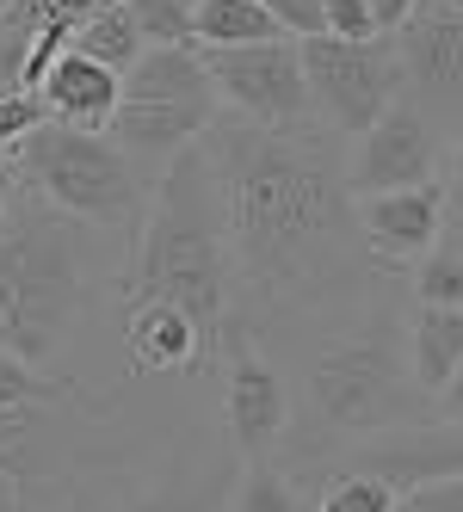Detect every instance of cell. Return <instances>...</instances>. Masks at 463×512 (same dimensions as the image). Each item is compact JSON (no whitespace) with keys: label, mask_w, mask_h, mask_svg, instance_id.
Masks as SVG:
<instances>
[{"label":"cell","mask_w":463,"mask_h":512,"mask_svg":"<svg viewBox=\"0 0 463 512\" xmlns=\"http://www.w3.org/2000/svg\"><path fill=\"white\" fill-rule=\"evenodd\" d=\"M303 68H309L315 118H322L334 136H346V142L371 136L389 118V105L408 99V75H402L396 38H371V44L309 38L303 44Z\"/></svg>","instance_id":"obj_7"},{"label":"cell","mask_w":463,"mask_h":512,"mask_svg":"<svg viewBox=\"0 0 463 512\" xmlns=\"http://www.w3.org/2000/svg\"><path fill=\"white\" fill-rule=\"evenodd\" d=\"M19 186H31L44 204H56L87 229L124 235V229H142L155 179H142V161L112 130H68L50 118L19 149Z\"/></svg>","instance_id":"obj_5"},{"label":"cell","mask_w":463,"mask_h":512,"mask_svg":"<svg viewBox=\"0 0 463 512\" xmlns=\"http://www.w3.org/2000/svg\"><path fill=\"white\" fill-rule=\"evenodd\" d=\"M204 352H210V340H204V327L186 309H173V303L124 309V358H130V371H142V377L192 371Z\"/></svg>","instance_id":"obj_14"},{"label":"cell","mask_w":463,"mask_h":512,"mask_svg":"<svg viewBox=\"0 0 463 512\" xmlns=\"http://www.w3.org/2000/svg\"><path fill=\"white\" fill-rule=\"evenodd\" d=\"M284 31L266 0H204L192 13V44L198 50H247V44H278Z\"/></svg>","instance_id":"obj_17"},{"label":"cell","mask_w":463,"mask_h":512,"mask_svg":"<svg viewBox=\"0 0 463 512\" xmlns=\"http://www.w3.org/2000/svg\"><path fill=\"white\" fill-rule=\"evenodd\" d=\"M130 13L142 25V38H149V50H198L192 44V7H180V0H130Z\"/></svg>","instance_id":"obj_25"},{"label":"cell","mask_w":463,"mask_h":512,"mask_svg":"<svg viewBox=\"0 0 463 512\" xmlns=\"http://www.w3.org/2000/svg\"><path fill=\"white\" fill-rule=\"evenodd\" d=\"M38 38H44V25L31 19L25 7L0 13V99H7V93H31L25 75H31V50H38Z\"/></svg>","instance_id":"obj_22"},{"label":"cell","mask_w":463,"mask_h":512,"mask_svg":"<svg viewBox=\"0 0 463 512\" xmlns=\"http://www.w3.org/2000/svg\"><path fill=\"white\" fill-rule=\"evenodd\" d=\"M75 50L93 56V62H105L112 75H130V68L149 56V38H142V25H136V13H130V0H105V7L75 31Z\"/></svg>","instance_id":"obj_18"},{"label":"cell","mask_w":463,"mask_h":512,"mask_svg":"<svg viewBox=\"0 0 463 512\" xmlns=\"http://www.w3.org/2000/svg\"><path fill=\"white\" fill-rule=\"evenodd\" d=\"M328 38H352V44L383 38V25H377V13H371V0H328Z\"/></svg>","instance_id":"obj_28"},{"label":"cell","mask_w":463,"mask_h":512,"mask_svg":"<svg viewBox=\"0 0 463 512\" xmlns=\"http://www.w3.org/2000/svg\"><path fill=\"white\" fill-rule=\"evenodd\" d=\"M217 81L198 50H149L130 75H124V105H118V124L112 136L136 161H180L186 149H198L204 130L217 124Z\"/></svg>","instance_id":"obj_6"},{"label":"cell","mask_w":463,"mask_h":512,"mask_svg":"<svg viewBox=\"0 0 463 512\" xmlns=\"http://www.w3.org/2000/svg\"><path fill=\"white\" fill-rule=\"evenodd\" d=\"M396 512H463V475L433 482V488H420V494H402Z\"/></svg>","instance_id":"obj_29"},{"label":"cell","mask_w":463,"mask_h":512,"mask_svg":"<svg viewBox=\"0 0 463 512\" xmlns=\"http://www.w3.org/2000/svg\"><path fill=\"white\" fill-rule=\"evenodd\" d=\"M13 7H19V0H0V13H13Z\"/></svg>","instance_id":"obj_35"},{"label":"cell","mask_w":463,"mask_h":512,"mask_svg":"<svg viewBox=\"0 0 463 512\" xmlns=\"http://www.w3.org/2000/svg\"><path fill=\"white\" fill-rule=\"evenodd\" d=\"M235 488H241V469L235 463H217V469H204L198 488H155V494H142L124 512H229Z\"/></svg>","instance_id":"obj_19"},{"label":"cell","mask_w":463,"mask_h":512,"mask_svg":"<svg viewBox=\"0 0 463 512\" xmlns=\"http://www.w3.org/2000/svg\"><path fill=\"white\" fill-rule=\"evenodd\" d=\"M44 124H50L44 93H7L0 99V149H25Z\"/></svg>","instance_id":"obj_26"},{"label":"cell","mask_w":463,"mask_h":512,"mask_svg":"<svg viewBox=\"0 0 463 512\" xmlns=\"http://www.w3.org/2000/svg\"><path fill=\"white\" fill-rule=\"evenodd\" d=\"M334 475H377V482H389L396 494H420L433 482H451V475H463V420H408L396 432H377L371 445L346 451Z\"/></svg>","instance_id":"obj_12"},{"label":"cell","mask_w":463,"mask_h":512,"mask_svg":"<svg viewBox=\"0 0 463 512\" xmlns=\"http://www.w3.org/2000/svg\"><path fill=\"white\" fill-rule=\"evenodd\" d=\"M266 7H272L284 38H297V44L328 38V0H266Z\"/></svg>","instance_id":"obj_27"},{"label":"cell","mask_w":463,"mask_h":512,"mask_svg":"<svg viewBox=\"0 0 463 512\" xmlns=\"http://www.w3.org/2000/svg\"><path fill=\"white\" fill-rule=\"evenodd\" d=\"M87 297H93L87 223L62 216L31 186H13L7 229H0V346L44 371L81 327Z\"/></svg>","instance_id":"obj_4"},{"label":"cell","mask_w":463,"mask_h":512,"mask_svg":"<svg viewBox=\"0 0 463 512\" xmlns=\"http://www.w3.org/2000/svg\"><path fill=\"white\" fill-rule=\"evenodd\" d=\"M180 7H192V13H198V7H204V0H180Z\"/></svg>","instance_id":"obj_36"},{"label":"cell","mask_w":463,"mask_h":512,"mask_svg":"<svg viewBox=\"0 0 463 512\" xmlns=\"http://www.w3.org/2000/svg\"><path fill=\"white\" fill-rule=\"evenodd\" d=\"M297 420L278 463L303 482L309 463H340L346 451L371 445L377 432L426 420V395L408 364V321H352L309 346L297 377Z\"/></svg>","instance_id":"obj_3"},{"label":"cell","mask_w":463,"mask_h":512,"mask_svg":"<svg viewBox=\"0 0 463 512\" xmlns=\"http://www.w3.org/2000/svg\"><path fill=\"white\" fill-rule=\"evenodd\" d=\"M396 56L408 99L439 124V136L463 142V0H420L396 31Z\"/></svg>","instance_id":"obj_10"},{"label":"cell","mask_w":463,"mask_h":512,"mask_svg":"<svg viewBox=\"0 0 463 512\" xmlns=\"http://www.w3.org/2000/svg\"><path fill=\"white\" fill-rule=\"evenodd\" d=\"M414 7H420V0H371V13H377V25H383V38H389V31H402V25L414 19Z\"/></svg>","instance_id":"obj_30"},{"label":"cell","mask_w":463,"mask_h":512,"mask_svg":"<svg viewBox=\"0 0 463 512\" xmlns=\"http://www.w3.org/2000/svg\"><path fill=\"white\" fill-rule=\"evenodd\" d=\"M75 389L44 377L38 364H25L19 352L0 346V414H19V408H44V401H68Z\"/></svg>","instance_id":"obj_21"},{"label":"cell","mask_w":463,"mask_h":512,"mask_svg":"<svg viewBox=\"0 0 463 512\" xmlns=\"http://www.w3.org/2000/svg\"><path fill=\"white\" fill-rule=\"evenodd\" d=\"M204 155L217 161L229 210L235 321L254 340L291 315L359 297L389 272L365 241L359 198L322 118L272 130L241 112H217V124L204 130Z\"/></svg>","instance_id":"obj_1"},{"label":"cell","mask_w":463,"mask_h":512,"mask_svg":"<svg viewBox=\"0 0 463 512\" xmlns=\"http://www.w3.org/2000/svg\"><path fill=\"white\" fill-rule=\"evenodd\" d=\"M408 364H414L420 395L439 401L457 383V371H463V309L414 303V315H408Z\"/></svg>","instance_id":"obj_16"},{"label":"cell","mask_w":463,"mask_h":512,"mask_svg":"<svg viewBox=\"0 0 463 512\" xmlns=\"http://www.w3.org/2000/svg\"><path fill=\"white\" fill-rule=\"evenodd\" d=\"M439 414H445V420H463V371H457V383L439 395Z\"/></svg>","instance_id":"obj_32"},{"label":"cell","mask_w":463,"mask_h":512,"mask_svg":"<svg viewBox=\"0 0 463 512\" xmlns=\"http://www.w3.org/2000/svg\"><path fill=\"white\" fill-rule=\"evenodd\" d=\"M439 167H445V136L439 124L420 112L414 99L389 105V118L352 142L346 155V186L352 198H383V192H414V186H439Z\"/></svg>","instance_id":"obj_11"},{"label":"cell","mask_w":463,"mask_h":512,"mask_svg":"<svg viewBox=\"0 0 463 512\" xmlns=\"http://www.w3.org/2000/svg\"><path fill=\"white\" fill-rule=\"evenodd\" d=\"M445 216H451V192H445V179H439V186L383 192V198H365V204H359L365 241H371V253H377L389 272L420 266L433 247H445Z\"/></svg>","instance_id":"obj_13"},{"label":"cell","mask_w":463,"mask_h":512,"mask_svg":"<svg viewBox=\"0 0 463 512\" xmlns=\"http://www.w3.org/2000/svg\"><path fill=\"white\" fill-rule=\"evenodd\" d=\"M223 420H229V438L247 463H272L291 438V377L254 346V334L235 321L229 340H223Z\"/></svg>","instance_id":"obj_9"},{"label":"cell","mask_w":463,"mask_h":512,"mask_svg":"<svg viewBox=\"0 0 463 512\" xmlns=\"http://www.w3.org/2000/svg\"><path fill=\"white\" fill-rule=\"evenodd\" d=\"M7 204H13V192H0V229H7Z\"/></svg>","instance_id":"obj_34"},{"label":"cell","mask_w":463,"mask_h":512,"mask_svg":"<svg viewBox=\"0 0 463 512\" xmlns=\"http://www.w3.org/2000/svg\"><path fill=\"white\" fill-rule=\"evenodd\" d=\"M445 247L463 253V192H451V216H445Z\"/></svg>","instance_id":"obj_31"},{"label":"cell","mask_w":463,"mask_h":512,"mask_svg":"<svg viewBox=\"0 0 463 512\" xmlns=\"http://www.w3.org/2000/svg\"><path fill=\"white\" fill-rule=\"evenodd\" d=\"M217 93L229 99V112L272 124V130H291L315 118V99H309V68H303V44L297 38H278V44H247V50H198Z\"/></svg>","instance_id":"obj_8"},{"label":"cell","mask_w":463,"mask_h":512,"mask_svg":"<svg viewBox=\"0 0 463 512\" xmlns=\"http://www.w3.org/2000/svg\"><path fill=\"white\" fill-rule=\"evenodd\" d=\"M118 303L186 309L204 327L210 352H223L235 327V247H229L223 179H217V161L204 155V142L161 167L149 192V216L136 229V253L118 272Z\"/></svg>","instance_id":"obj_2"},{"label":"cell","mask_w":463,"mask_h":512,"mask_svg":"<svg viewBox=\"0 0 463 512\" xmlns=\"http://www.w3.org/2000/svg\"><path fill=\"white\" fill-rule=\"evenodd\" d=\"M19 186V149H0V192Z\"/></svg>","instance_id":"obj_33"},{"label":"cell","mask_w":463,"mask_h":512,"mask_svg":"<svg viewBox=\"0 0 463 512\" xmlns=\"http://www.w3.org/2000/svg\"><path fill=\"white\" fill-rule=\"evenodd\" d=\"M408 284H414V303H426V309H463V253L457 247H433L408 272Z\"/></svg>","instance_id":"obj_23"},{"label":"cell","mask_w":463,"mask_h":512,"mask_svg":"<svg viewBox=\"0 0 463 512\" xmlns=\"http://www.w3.org/2000/svg\"><path fill=\"white\" fill-rule=\"evenodd\" d=\"M38 93H44L56 124H68V130H112L118 105H124V75H112L105 62H93L81 50H68Z\"/></svg>","instance_id":"obj_15"},{"label":"cell","mask_w":463,"mask_h":512,"mask_svg":"<svg viewBox=\"0 0 463 512\" xmlns=\"http://www.w3.org/2000/svg\"><path fill=\"white\" fill-rule=\"evenodd\" d=\"M396 506H402V494L377 482V475H334L322 500H315V512H396Z\"/></svg>","instance_id":"obj_24"},{"label":"cell","mask_w":463,"mask_h":512,"mask_svg":"<svg viewBox=\"0 0 463 512\" xmlns=\"http://www.w3.org/2000/svg\"><path fill=\"white\" fill-rule=\"evenodd\" d=\"M229 512H309V506H303L297 475L284 469V463H247Z\"/></svg>","instance_id":"obj_20"}]
</instances>
